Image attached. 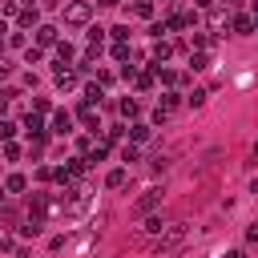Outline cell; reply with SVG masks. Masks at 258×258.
Segmentation results:
<instances>
[{"label":"cell","instance_id":"6da1fadb","mask_svg":"<svg viewBox=\"0 0 258 258\" xmlns=\"http://www.w3.org/2000/svg\"><path fill=\"white\" fill-rule=\"evenodd\" d=\"M89 16H93V4H89V0H73V4L64 8V24H69V28L89 24Z\"/></svg>","mask_w":258,"mask_h":258},{"label":"cell","instance_id":"7a4b0ae2","mask_svg":"<svg viewBox=\"0 0 258 258\" xmlns=\"http://www.w3.org/2000/svg\"><path fill=\"white\" fill-rule=\"evenodd\" d=\"M181 242H185V222H173V226L157 238V254H169V250H173V246H181Z\"/></svg>","mask_w":258,"mask_h":258},{"label":"cell","instance_id":"3957f363","mask_svg":"<svg viewBox=\"0 0 258 258\" xmlns=\"http://www.w3.org/2000/svg\"><path fill=\"white\" fill-rule=\"evenodd\" d=\"M161 198H165V189H145L137 202H133V214L137 218H145V214H153L157 206H161Z\"/></svg>","mask_w":258,"mask_h":258},{"label":"cell","instance_id":"277c9868","mask_svg":"<svg viewBox=\"0 0 258 258\" xmlns=\"http://www.w3.org/2000/svg\"><path fill=\"white\" fill-rule=\"evenodd\" d=\"M56 40H60V36H56L52 24H36V44H40V48H44V44H56Z\"/></svg>","mask_w":258,"mask_h":258},{"label":"cell","instance_id":"5b68a950","mask_svg":"<svg viewBox=\"0 0 258 258\" xmlns=\"http://www.w3.org/2000/svg\"><path fill=\"white\" fill-rule=\"evenodd\" d=\"M56 56H60V64H56V69H64V64H69V60L77 56V48H73L69 40H56Z\"/></svg>","mask_w":258,"mask_h":258},{"label":"cell","instance_id":"8992f818","mask_svg":"<svg viewBox=\"0 0 258 258\" xmlns=\"http://www.w3.org/2000/svg\"><path fill=\"white\" fill-rule=\"evenodd\" d=\"M105 185H109V189H121V185H125V165L109 169V173H105Z\"/></svg>","mask_w":258,"mask_h":258},{"label":"cell","instance_id":"52a82bcc","mask_svg":"<svg viewBox=\"0 0 258 258\" xmlns=\"http://www.w3.org/2000/svg\"><path fill=\"white\" fill-rule=\"evenodd\" d=\"M36 24H40V12H36V8L28 4V8L20 12V28H36Z\"/></svg>","mask_w":258,"mask_h":258},{"label":"cell","instance_id":"ba28073f","mask_svg":"<svg viewBox=\"0 0 258 258\" xmlns=\"http://www.w3.org/2000/svg\"><path fill=\"white\" fill-rule=\"evenodd\" d=\"M52 133H73V117L69 113H56L52 117Z\"/></svg>","mask_w":258,"mask_h":258},{"label":"cell","instance_id":"9c48e42d","mask_svg":"<svg viewBox=\"0 0 258 258\" xmlns=\"http://www.w3.org/2000/svg\"><path fill=\"white\" fill-rule=\"evenodd\" d=\"M234 32H238V36L254 32V20H250V16H234Z\"/></svg>","mask_w":258,"mask_h":258},{"label":"cell","instance_id":"30bf717a","mask_svg":"<svg viewBox=\"0 0 258 258\" xmlns=\"http://www.w3.org/2000/svg\"><path fill=\"white\" fill-rule=\"evenodd\" d=\"M24 185H28V181H24V173H12V177L4 181V189H8V194H20Z\"/></svg>","mask_w":258,"mask_h":258},{"label":"cell","instance_id":"8fae6325","mask_svg":"<svg viewBox=\"0 0 258 258\" xmlns=\"http://www.w3.org/2000/svg\"><path fill=\"white\" fill-rule=\"evenodd\" d=\"M44 210H48V198L44 194H32V218H44Z\"/></svg>","mask_w":258,"mask_h":258},{"label":"cell","instance_id":"7c38bea8","mask_svg":"<svg viewBox=\"0 0 258 258\" xmlns=\"http://www.w3.org/2000/svg\"><path fill=\"white\" fill-rule=\"evenodd\" d=\"M189 69H194V73L210 69V56H206V52H194V56H189Z\"/></svg>","mask_w":258,"mask_h":258},{"label":"cell","instance_id":"4fadbf2b","mask_svg":"<svg viewBox=\"0 0 258 258\" xmlns=\"http://www.w3.org/2000/svg\"><path fill=\"white\" fill-rule=\"evenodd\" d=\"M133 12H137V16H145V20H149V16H153V0H137V4H133Z\"/></svg>","mask_w":258,"mask_h":258},{"label":"cell","instance_id":"5bb4252c","mask_svg":"<svg viewBox=\"0 0 258 258\" xmlns=\"http://www.w3.org/2000/svg\"><path fill=\"white\" fill-rule=\"evenodd\" d=\"M153 52H157V60H169L177 48H173V44H165V40H157V48H153Z\"/></svg>","mask_w":258,"mask_h":258},{"label":"cell","instance_id":"9a60e30c","mask_svg":"<svg viewBox=\"0 0 258 258\" xmlns=\"http://www.w3.org/2000/svg\"><path fill=\"white\" fill-rule=\"evenodd\" d=\"M157 109H161V113H173V109H177V93H165V97H161V105H157Z\"/></svg>","mask_w":258,"mask_h":258},{"label":"cell","instance_id":"2e32d148","mask_svg":"<svg viewBox=\"0 0 258 258\" xmlns=\"http://www.w3.org/2000/svg\"><path fill=\"white\" fill-rule=\"evenodd\" d=\"M113 60H129V44H125V40L113 44Z\"/></svg>","mask_w":258,"mask_h":258},{"label":"cell","instance_id":"e0dca14e","mask_svg":"<svg viewBox=\"0 0 258 258\" xmlns=\"http://www.w3.org/2000/svg\"><path fill=\"white\" fill-rule=\"evenodd\" d=\"M129 137H133V141H145V137H149V125H141V121H137V125L129 129Z\"/></svg>","mask_w":258,"mask_h":258},{"label":"cell","instance_id":"ac0fdd59","mask_svg":"<svg viewBox=\"0 0 258 258\" xmlns=\"http://www.w3.org/2000/svg\"><path fill=\"white\" fill-rule=\"evenodd\" d=\"M85 101H89V105L101 101V85H85Z\"/></svg>","mask_w":258,"mask_h":258},{"label":"cell","instance_id":"d6986e66","mask_svg":"<svg viewBox=\"0 0 258 258\" xmlns=\"http://www.w3.org/2000/svg\"><path fill=\"white\" fill-rule=\"evenodd\" d=\"M206 97H210V93H206V89H194V93H189V105H194V109H198V105H206Z\"/></svg>","mask_w":258,"mask_h":258},{"label":"cell","instance_id":"ffe728a7","mask_svg":"<svg viewBox=\"0 0 258 258\" xmlns=\"http://www.w3.org/2000/svg\"><path fill=\"white\" fill-rule=\"evenodd\" d=\"M141 230H145V234H161V218H145Z\"/></svg>","mask_w":258,"mask_h":258},{"label":"cell","instance_id":"44dd1931","mask_svg":"<svg viewBox=\"0 0 258 258\" xmlns=\"http://www.w3.org/2000/svg\"><path fill=\"white\" fill-rule=\"evenodd\" d=\"M194 44H202V48H210V44H214V32H198V36H194Z\"/></svg>","mask_w":258,"mask_h":258},{"label":"cell","instance_id":"7402d4cb","mask_svg":"<svg viewBox=\"0 0 258 258\" xmlns=\"http://www.w3.org/2000/svg\"><path fill=\"white\" fill-rule=\"evenodd\" d=\"M137 89H153V73H137Z\"/></svg>","mask_w":258,"mask_h":258},{"label":"cell","instance_id":"603a6c76","mask_svg":"<svg viewBox=\"0 0 258 258\" xmlns=\"http://www.w3.org/2000/svg\"><path fill=\"white\" fill-rule=\"evenodd\" d=\"M137 157H141L137 145H125V149H121V161H137Z\"/></svg>","mask_w":258,"mask_h":258},{"label":"cell","instance_id":"cb8c5ba5","mask_svg":"<svg viewBox=\"0 0 258 258\" xmlns=\"http://www.w3.org/2000/svg\"><path fill=\"white\" fill-rule=\"evenodd\" d=\"M12 133H16V125H12V121H0V141H8Z\"/></svg>","mask_w":258,"mask_h":258},{"label":"cell","instance_id":"d4e9b609","mask_svg":"<svg viewBox=\"0 0 258 258\" xmlns=\"http://www.w3.org/2000/svg\"><path fill=\"white\" fill-rule=\"evenodd\" d=\"M113 40H129V24H117L113 28Z\"/></svg>","mask_w":258,"mask_h":258},{"label":"cell","instance_id":"484cf974","mask_svg":"<svg viewBox=\"0 0 258 258\" xmlns=\"http://www.w3.org/2000/svg\"><path fill=\"white\" fill-rule=\"evenodd\" d=\"M24 60L28 64H40V48H24Z\"/></svg>","mask_w":258,"mask_h":258},{"label":"cell","instance_id":"4316f807","mask_svg":"<svg viewBox=\"0 0 258 258\" xmlns=\"http://www.w3.org/2000/svg\"><path fill=\"white\" fill-rule=\"evenodd\" d=\"M121 113L125 117H137V101H121Z\"/></svg>","mask_w":258,"mask_h":258},{"label":"cell","instance_id":"83f0119b","mask_svg":"<svg viewBox=\"0 0 258 258\" xmlns=\"http://www.w3.org/2000/svg\"><path fill=\"white\" fill-rule=\"evenodd\" d=\"M246 242H258V222H250V230H246Z\"/></svg>","mask_w":258,"mask_h":258},{"label":"cell","instance_id":"f1b7e54d","mask_svg":"<svg viewBox=\"0 0 258 258\" xmlns=\"http://www.w3.org/2000/svg\"><path fill=\"white\" fill-rule=\"evenodd\" d=\"M8 73H12V64H4V60H0V77H8Z\"/></svg>","mask_w":258,"mask_h":258},{"label":"cell","instance_id":"f546056e","mask_svg":"<svg viewBox=\"0 0 258 258\" xmlns=\"http://www.w3.org/2000/svg\"><path fill=\"white\" fill-rule=\"evenodd\" d=\"M226 258H246V254H242V250H230V254H226Z\"/></svg>","mask_w":258,"mask_h":258},{"label":"cell","instance_id":"4dcf8cb0","mask_svg":"<svg viewBox=\"0 0 258 258\" xmlns=\"http://www.w3.org/2000/svg\"><path fill=\"white\" fill-rule=\"evenodd\" d=\"M254 20H258V0H254Z\"/></svg>","mask_w":258,"mask_h":258},{"label":"cell","instance_id":"1f68e13d","mask_svg":"<svg viewBox=\"0 0 258 258\" xmlns=\"http://www.w3.org/2000/svg\"><path fill=\"white\" fill-rule=\"evenodd\" d=\"M0 56H4V40H0Z\"/></svg>","mask_w":258,"mask_h":258},{"label":"cell","instance_id":"d6a6232c","mask_svg":"<svg viewBox=\"0 0 258 258\" xmlns=\"http://www.w3.org/2000/svg\"><path fill=\"white\" fill-rule=\"evenodd\" d=\"M254 153H258V145H254Z\"/></svg>","mask_w":258,"mask_h":258},{"label":"cell","instance_id":"836d02e7","mask_svg":"<svg viewBox=\"0 0 258 258\" xmlns=\"http://www.w3.org/2000/svg\"><path fill=\"white\" fill-rule=\"evenodd\" d=\"M226 4H234V0H226Z\"/></svg>","mask_w":258,"mask_h":258}]
</instances>
